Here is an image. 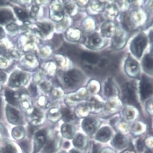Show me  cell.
<instances>
[{
  "instance_id": "1f68e13d",
  "label": "cell",
  "mask_w": 153,
  "mask_h": 153,
  "mask_svg": "<svg viewBox=\"0 0 153 153\" xmlns=\"http://www.w3.org/2000/svg\"><path fill=\"white\" fill-rule=\"evenodd\" d=\"M6 74L2 71H0V81H2L6 79Z\"/></svg>"
},
{
  "instance_id": "4dcf8cb0",
  "label": "cell",
  "mask_w": 153,
  "mask_h": 153,
  "mask_svg": "<svg viewBox=\"0 0 153 153\" xmlns=\"http://www.w3.org/2000/svg\"><path fill=\"white\" fill-rule=\"evenodd\" d=\"M21 146L25 151H28L29 149V145L28 142L26 141H23L21 143Z\"/></svg>"
},
{
  "instance_id": "603a6c76",
  "label": "cell",
  "mask_w": 153,
  "mask_h": 153,
  "mask_svg": "<svg viewBox=\"0 0 153 153\" xmlns=\"http://www.w3.org/2000/svg\"><path fill=\"white\" fill-rule=\"evenodd\" d=\"M15 12L19 19L23 21H25L28 18V15L26 12L21 9H15Z\"/></svg>"
},
{
  "instance_id": "44dd1931",
  "label": "cell",
  "mask_w": 153,
  "mask_h": 153,
  "mask_svg": "<svg viewBox=\"0 0 153 153\" xmlns=\"http://www.w3.org/2000/svg\"><path fill=\"white\" fill-rule=\"evenodd\" d=\"M111 24L108 23L104 24L102 26V33L107 36H110L111 32Z\"/></svg>"
},
{
  "instance_id": "60d3db41",
  "label": "cell",
  "mask_w": 153,
  "mask_h": 153,
  "mask_svg": "<svg viewBox=\"0 0 153 153\" xmlns=\"http://www.w3.org/2000/svg\"><path fill=\"white\" fill-rule=\"evenodd\" d=\"M146 153H152V151L151 150H148L146 152Z\"/></svg>"
},
{
  "instance_id": "5bb4252c",
  "label": "cell",
  "mask_w": 153,
  "mask_h": 153,
  "mask_svg": "<svg viewBox=\"0 0 153 153\" xmlns=\"http://www.w3.org/2000/svg\"><path fill=\"white\" fill-rule=\"evenodd\" d=\"M62 132L65 137L67 138H71L74 134L73 127L70 125L65 124L62 126Z\"/></svg>"
},
{
  "instance_id": "e0dca14e",
  "label": "cell",
  "mask_w": 153,
  "mask_h": 153,
  "mask_svg": "<svg viewBox=\"0 0 153 153\" xmlns=\"http://www.w3.org/2000/svg\"><path fill=\"white\" fill-rule=\"evenodd\" d=\"M113 143L118 148L123 147L124 146V138L121 134H118L115 137L113 140Z\"/></svg>"
},
{
  "instance_id": "d590c367",
  "label": "cell",
  "mask_w": 153,
  "mask_h": 153,
  "mask_svg": "<svg viewBox=\"0 0 153 153\" xmlns=\"http://www.w3.org/2000/svg\"><path fill=\"white\" fill-rule=\"evenodd\" d=\"M35 128H34V127H30V133H31V134H33V133H34V132L35 131Z\"/></svg>"
},
{
  "instance_id": "277c9868",
  "label": "cell",
  "mask_w": 153,
  "mask_h": 153,
  "mask_svg": "<svg viewBox=\"0 0 153 153\" xmlns=\"http://www.w3.org/2000/svg\"><path fill=\"white\" fill-rule=\"evenodd\" d=\"M152 85L149 79L146 76L141 77L140 84V92L142 99H146L152 94Z\"/></svg>"
},
{
  "instance_id": "4fadbf2b",
  "label": "cell",
  "mask_w": 153,
  "mask_h": 153,
  "mask_svg": "<svg viewBox=\"0 0 153 153\" xmlns=\"http://www.w3.org/2000/svg\"><path fill=\"white\" fill-rule=\"evenodd\" d=\"M13 15L8 10H0V23H6L12 19Z\"/></svg>"
},
{
  "instance_id": "52a82bcc",
  "label": "cell",
  "mask_w": 153,
  "mask_h": 153,
  "mask_svg": "<svg viewBox=\"0 0 153 153\" xmlns=\"http://www.w3.org/2000/svg\"><path fill=\"white\" fill-rule=\"evenodd\" d=\"M26 79L25 74L22 73H15L12 74L10 79V84L15 87H19L24 82Z\"/></svg>"
},
{
  "instance_id": "d6a6232c",
  "label": "cell",
  "mask_w": 153,
  "mask_h": 153,
  "mask_svg": "<svg viewBox=\"0 0 153 153\" xmlns=\"http://www.w3.org/2000/svg\"><path fill=\"white\" fill-rule=\"evenodd\" d=\"M5 33L4 30L1 27H0V39L3 38L5 37Z\"/></svg>"
},
{
  "instance_id": "83f0119b",
  "label": "cell",
  "mask_w": 153,
  "mask_h": 153,
  "mask_svg": "<svg viewBox=\"0 0 153 153\" xmlns=\"http://www.w3.org/2000/svg\"><path fill=\"white\" fill-rule=\"evenodd\" d=\"M33 116L36 118H40L42 117V113L40 111L36 108H35L33 112Z\"/></svg>"
},
{
  "instance_id": "ffe728a7",
  "label": "cell",
  "mask_w": 153,
  "mask_h": 153,
  "mask_svg": "<svg viewBox=\"0 0 153 153\" xmlns=\"http://www.w3.org/2000/svg\"><path fill=\"white\" fill-rule=\"evenodd\" d=\"M37 25L45 35H48L51 29V27L49 24L38 23Z\"/></svg>"
},
{
  "instance_id": "ac0fdd59",
  "label": "cell",
  "mask_w": 153,
  "mask_h": 153,
  "mask_svg": "<svg viewBox=\"0 0 153 153\" xmlns=\"http://www.w3.org/2000/svg\"><path fill=\"white\" fill-rule=\"evenodd\" d=\"M62 113L64 117V120L65 121H70L74 119L75 116L72 111L67 108H65L62 110Z\"/></svg>"
},
{
  "instance_id": "9c48e42d",
  "label": "cell",
  "mask_w": 153,
  "mask_h": 153,
  "mask_svg": "<svg viewBox=\"0 0 153 153\" xmlns=\"http://www.w3.org/2000/svg\"><path fill=\"white\" fill-rule=\"evenodd\" d=\"M81 58L83 60L91 65H96L99 61V57L95 53L90 52L82 53L81 55Z\"/></svg>"
},
{
  "instance_id": "6da1fadb",
  "label": "cell",
  "mask_w": 153,
  "mask_h": 153,
  "mask_svg": "<svg viewBox=\"0 0 153 153\" xmlns=\"http://www.w3.org/2000/svg\"><path fill=\"white\" fill-rule=\"evenodd\" d=\"M147 45V39L143 35H139L132 42L131 49L132 52L137 57H141Z\"/></svg>"
},
{
  "instance_id": "2e32d148",
  "label": "cell",
  "mask_w": 153,
  "mask_h": 153,
  "mask_svg": "<svg viewBox=\"0 0 153 153\" xmlns=\"http://www.w3.org/2000/svg\"><path fill=\"white\" fill-rule=\"evenodd\" d=\"M6 99L8 102L11 104L15 105L16 104V93L11 90H8L5 93Z\"/></svg>"
},
{
  "instance_id": "3957f363",
  "label": "cell",
  "mask_w": 153,
  "mask_h": 153,
  "mask_svg": "<svg viewBox=\"0 0 153 153\" xmlns=\"http://www.w3.org/2000/svg\"><path fill=\"white\" fill-rule=\"evenodd\" d=\"M83 76L79 70L74 69L68 72L65 75L64 80L69 87H74L81 81Z\"/></svg>"
},
{
  "instance_id": "484cf974",
  "label": "cell",
  "mask_w": 153,
  "mask_h": 153,
  "mask_svg": "<svg viewBox=\"0 0 153 153\" xmlns=\"http://www.w3.org/2000/svg\"><path fill=\"white\" fill-rule=\"evenodd\" d=\"M3 153H16V152L15 149L12 146L8 145L5 148Z\"/></svg>"
},
{
  "instance_id": "cb8c5ba5",
  "label": "cell",
  "mask_w": 153,
  "mask_h": 153,
  "mask_svg": "<svg viewBox=\"0 0 153 153\" xmlns=\"http://www.w3.org/2000/svg\"><path fill=\"white\" fill-rule=\"evenodd\" d=\"M74 144L76 147L81 148L83 144V136L81 134H78L74 140Z\"/></svg>"
},
{
  "instance_id": "4316f807",
  "label": "cell",
  "mask_w": 153,
  "mask_h": 153,
  "mask_svg": "<svg viewBox=\"0 0 153 153\" xmlns=\"http://www.w3.org/2000/svg\"><path fill=\"white\" fill-rule=\"evenodd\" d=\"M18 26L17 25L14 23H11L7 26V29L10 31H15L18 29Z\"/></svg>"
},
{
  "instance_id": "8fae6325",
  "label": "cell",
  "mask_w": 153,
  "mask_h": 153,
  "mask_svg": "<svg viewBox=\"0 0 153 153\" xmlns=\"http://www.w3.org/2000/svg\"><path fill=\"white\" fill-rule=\"evenodd\" d=\"M110 130L108 127H105L101 129L97 134V139L101 141H106L109 139L111 136Z\"/></svg>"
},
{
  "instance_id": "8992f818",
  "label": "cell",
  "mask_w": 153,
  "mask_h": 153,
  "mask_svg": "<svg viewBox=\"0 0 153 153\" xmlns=\"http://www.w3.org/2000/svg\"><path fill=\"white\" fill-rule=\"evenodd\" d=\"M7 117L11 123L19 124L22 123V119L19 111L8 105L7 108Z\"/></svg>"
},
{
  "instance_id": "e575fe53",
  "label": "cell",
  "mask_w": 153,
  "mask_h": 153,
  "mask_svg": "<svg viewBox=\"0 0 153 153\" xmlns=\"http://www.w3.org/2000/svg\"><path fill=\"white\" fill-rule=\"evenodd\" d=\"M93 153H98V147L96 145H94Z\"/></svg>"
},
{
  "instance_id": "d4e9b609",
  "label": "cell",
  "mask_w": 153,
  "mask_h": 153,
  "mask_svg": "<svg viewBox=\"0 0 153 153\" xmlns=\"http://www.w3.org/2000/svg\"><path fill=\"white\" fill-rule=\"evenodd\" d=\"M23 129L20 127H17L15 128L13 130V136L16 139H19L22 138V136L23 135Z\"/></svg>"
},
{
  "instance_id": "836d02e7",
  "label": "cell",
  "mask_w": 153,
  "mask_h": 153,
  "mask_svg": "<svg viewBox=\"0 0 153 153\" xmlns=\"http://www.w3.org/2000/svg\"><path fill=\"white\" fill-rule=\"evenodd\" d=\"M38 10V7H34L33 8H32V12L31 14L32 13H34V15H35V13H36L37 12Z\"/></svg>"
},
{
  "instance_id": "ba28073f",
  "label": "cell",
  "mask_w": 153,
  "mask_h": 153,
  "mask_svg": "<svg viewBox=\"0 0 153 153\" xmlns=\"http://www.w3.org/2000/svg\"><path fill=\"white\" fill-rule=\"evenodd\" d=\"M45 131H39L36 135V141H35V153L38 152L40 148L43 146L46 140Z\"/></svg>"
},
{
  "instance_id": "f35d334b",
  "label": "cell",
  "mask_w": 153,
  "mask_h": 153,
  "mask_svg": "<svg viewBox=\"0 0 153 153\" xmlns=\"http://www.w3.org/2000/svg\"><path fill=\"white\" fill-rule=\"evenodd\" d=\"M5 1H1V0H0V5H4V4H5Z\"/></svg>"
},
{
  "instance_id": "7c38bea8",
  "label": "cell",
  "mask_w": 153,
  "mask_h": 153,
  "mask_svg": "<svg viewBox=\"0 0 153 153\" xmlns=\"http://www.w3.org/2000/svg\"><path fill=\"white\" fill-rule=\"evenodd\" d=\"M143 66L145 71L151 73L153 69V59L149 54L146 55L143 61Z\"/></svg>"
},
{
  "instance_id": "74e56055",
  "label": "cell",
  "mask_w": 153,
  "mask_h": 153,
  "mask_svg": "<svg viewBox=\"0 0 153 153\" xmlns=\"http://www.w3.org/2000/svg\"><path fill=\"white\" fill-rule=\"evenodd\" d=\"M65 147L66 148L68 147L69 146V143L68 142H66L65 144Z\"/></svg>"
},
{
  "instance_id": "b9f144b4",
  "label": "cell",
  "mask_w": 153,
  "mask_h": 153,
  "mask_svg": "<svg viewBox=\"0 0 153 153\" xmlns=\"http://www.w3.org/2000/svg\"><path fill=\"white\" fill-rule=\"evenodd\" d=\"M1 125H0V131H1Z\"/></svg>"
},
{
  "instance_id": "f1b7e54d",
  "label": "cell",
  "mask_w": 153,
  "mask_h": 153,
  "mask_svg": "<svg viewBox=\"0 0 153 153\" xmlns=\"http://www.w3.org/2000/svg\"><path fill=\"white\" fill-rule=\"evenodd\" d=\"M137 147L139 152H142L144 149V144L141 140H139L137 142Z\"/></svg>"
},
{
  "instance_id": "8d00e7d4",
  "label": "cell",
  "mask_w": 153,
  "mask_h": 153,
  "mask_svg": "<svg viewBox=\"0 0 153 153\" xmlns=\"http://www.w3.org/2000/svg\"><path fill=\"white\" fill-rule=\"evenodd\" d=\"M1 100L0 99V118L1 117Z\"/></svg>"
},
{
  "instance_id": "30bf717a",
  "label": "cell",
  "mask_w": 153,
  "mask_h": 153,
  "mask_svg": "<svg viewBox=\"0 0 153 153\" xmlns=\"http://www.w3.org/2000/svg\"><path fill=\"white\" fill-rule=\"evenodd\" d=\"M82 126L83 129L87 133L92 134L95 130V121L93 119H85L82 122Z\"/></svg>"
},
{
  "instance_id": "f546056e",
  "label": "cell",
  "mask_w": 153,
  "mask_h": 153,
  "mask_svg": "<svg viewBox=\"0 0 153 153\" xmlns=\"http://www.w3.org/2000/svg\"><path fill=\"white\" fill-rule=\"evenodd\" d=\"M29 89H30V93H31L32 95L34 96L36 95L37 94V89L35 85H30Z\"/></svg>"
},
{
  "instance_id": "ab89813d",
  "label": "cell",
  "mask_w": 153,
  "mask_h": 153,
  "mask_svg": "<svg viewBox=\"0 0 153 153\" xmlns=\"http://www.w3.org/2000/svg\"><path fill=\"white\" fill-rule=\"evenodd\" d=\"M71 153H79V152L77 151H76L75 150H73L71 151Z\"/></svg>"
},
{
  "instance_id": "7a4b0ae2",
  "label": "cell",
  "mask_w": 153,
  "mask_h": 153,
  "mask_svg": "<svg viewBox=\"0 0 153 153\" xmlns=\"http://www.w3.org/2000/svg\"><path fill=\"white\" fill-rule=\"evenodd\" d=\"M123 95L125 101L129 104L138 106V102L135 95V87L131 83H126L122 89Z\"/></svg>"
},
{
  "instance_id": "7402d4cb",
  "label": "cell",
  "mask_w": 153,
  "mask_h": 153,
  "mask_svg": "<svg viewBox=\"0 0 153 153\" xmlns=\"http://www.w3.org/2000/svg\"><path fill=\"white\" fill-rule=\"evenodd\" d=\"M113 88L111 85V82L109 80L108 82L105 83V95L110 97L113 95Z\"/></svg>"
},
{
  "instance_id": "5b68a950",
  "label": "cell",
  "mask_w": 153,
  "mask_h": 153,
  "mask_svg": "<svg viewBox=\"0 0 153 153\" xmlns=\"http://www.w3.org/2000/svg\"><path fill=\"white\" fill-rule=\"evenodd\" d=\"M125 68L127 74L130 76L135 78L139 75L138 64L132 58H129L126 60Z\"/></svg>"
},
{
  "instance_id": "9a60e30c",
  "label": "cell",
  "mask_w": 153,
  "mask_h": 153,
  "mask_svg": "<svg viewBox=\"0 0 153 153\" xmlns=\"http://www.w3.org/2000/svg\"><path fill=\"white\" fill-rule=\"evenodd\" d=\"M101 43V39L97 34H93L91 36L89 40V44L91 47L95 48Z\"/></svg>"
},
{
  "instance_id": "d6986e66",
  "label": "cell",
  "mask_w": 153,
  "mask_h": 153,
  "mask_svg": "<svg viewBox=\"0 0 153 153\" xmlns=\"http://www.w3.org/2000/svg\"><path fill=\"white\" fill-rule=\"evenodd\" d=\"M55 149L54 141L53 140H49L45 146L44 153H54Z\"/></svg>"
}]
</instances>
